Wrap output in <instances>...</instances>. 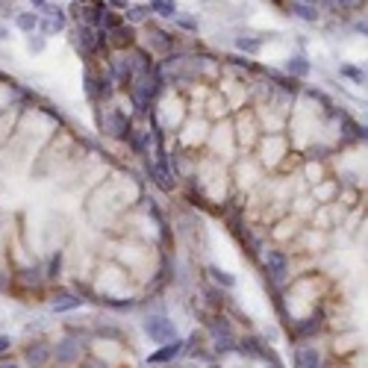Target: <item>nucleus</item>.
<instances>
[{
	"label": "nucleus",
	"mask_w": 368,
	"mask_h": 368,
	"mask_svg": "<svg viewBox=\"0 0 368 368\" xmlns=\"http://www.w3.org/2000/svg\"><path fill=\"white\" fill-rule=\"evenodd\" d=\"M292 368H324V354L315 345H300L292 354Z\"/></svg>",
	"instance_id": "nucleus-9"
},
{
	"label": "nucleus",
	"mask_w": 368,
	"mask_h": 368,
	"mask_svg": "<svg viewBox=\"0 0 368 368\" xmlns=\"http://www.w3.org/2000/svg\"><path fill=\"white\" fill-rule=\"evenodd\" d=\"M50 350H54L50 365H56V368H77L82 362V357L89 354L86 342H82L80 336H62L56 345H50Z\"/></svg>",
	"instance_id": "nucleus-1"
},
{
	"label": "nucleus",
	"mask_w": 368,
	"mask_h": 368,
	"mask_svg": "<svg viewBox=\"0 0 368 368\" xmlns=\"http://www.w3.org/2000/svg\"><path fill=\"white\" fill-rule=\"evenodd\" d=\"M145 12H147V9H133V12H130V18H133V21H142V18H145Z\"/></svg>",
	"instance_id": "nucleus-26"
},
{
	"label": "nucleus",
	"mask_w": 368,
	"mask_h": 368,
	"mask_svg": "<svg viewBox=\"0 0 368 368\" xmlns=\"http://www.w3.org/2000/svg\"><path fill=\"white\" fill-rule=\"evenodd\" d=\"M265 271H269V277L274 283L286 280L289 271H292V262L286 257V250H269V254H265Z\"/></svg>",
	"instance_id": "nucleus-8"
},
{
	"label": "nucleus",
	"mask_w": 368,
	"mask_h": 368,
	"mask_svg": "<svg viewBox=\"0 0 368 368\" xmlns=\"http://www.w3.org/2000/svg\"><path fill=\"white\" fill-rule=\"evenodd\" d=\"M0 368H24V365H21V360H12L9 357V360H0Z\"/></svg>",
	"instance_id": "nucleus-25"
},
{
	"label": "nucleus",
	"mask_w": 368,
	"mask_h": 368,
	"mask_svg": "<svg viewBox=\"0 0 368 368\" xmlns=\"http://www.w3.org/2000/svg\"><path fill=\"white\" fill-rule=\"evenodd\" d=\"M100 127H104V133H109L112 139H121V136L130 133L127 115L121 109H115V106H106L104 112H100Z\"/></svg>",
	"instance_id": "nucleus-7"
},
{
	"label": "nucleus",
	"mask_w": 368,
	"mask_h": 368,
	"mask_svg": "<svg viewBox=\"0 0 368 368\" xmlns=\"http://www.w3.org/2000/svg\"><path fill=\"white\" fill-rule=\"evenodd\" d=\"M236 44H239V50H247V54H257V50L262 47V42H259V39H245V36H242Z\"/></svg>",
	"instance_id": "nucleus-20"
},
{
	"label": "nucleus",
	"mask_w": 368,
	"mask_h": 368,
	"mask_svg": "<svg viewBox=\"0 0 368 368\" xmlns=\"http://www.w3.org/2000/svg\"><path fill=\"white\" fill-rule=\"evenodd\" d=\"M321 330V319H315V315H309V319H300L298 321V327H295V333L300 339H307V336H315V333Z\"/></svg>",
	"instance_id": "nucleus-12"
},
{
	"label": "nucleus",
	"mask_w": 368,
	"mask_h": 368,
	"mask_svg": "<svg viewBox=\"0 0 368 368\" xmlns=\"http://www.w3.org/2000/svg\"><path fill=\"white\" fill-rule=\"evenodd\" d=\"M109 39H112V47H118V50H127V47L133 44V30L121 24V27L109 30Z\"/></svg>",
	"instance_id": "nucleus-11"
},
{
	"label": "nucleus",
	"mask_w": 368,
	"mask_h": 368,
	"mask_svg": "<svg viewBox=\"0 0 368 368\" xmlns=\"http://www.w3.org/2000/svg\"><path fill=\"white\" fill-rule=\"evenodd\" d=\"M32 6H42V9H44V6H47V0H32Z\"/></svg>",
	"instance_id": "nucleus-27"
},
{
	"label": "nucleus",
	"mask_w": 368,
	"mask_h": 368,
	"mask_svg": "<svg viewBox=\"0 0 368 368\" xmlns=\"http://www.w3.org/2000/svg\"><path fill=\"white\" fill-rule=\"evenodd\" d=\"M12 350V336H0V357H6Z\"/></svg>",
	"instance_id": "nucleus-23"
},
{
	"label": "nucleus",
	"mask_w": 368,
	"mask_h": 368,
	"mask_svg": "<svg viewBox=\"0 0 368 368\" xmlns=\"http://www.w3.org/2000/svg\"><path fill=\"white\" fill-rule=\"evenodd\" d=\"M147 9L162 15V18H174V15H177V4H174V0H150Z\"/></svg>",
	"instance_id": "nucleus-13"
},
{
	"label": "nucleus",
	"mask_w": 368,
	"mask_h": 368,
	"mask_svg": "<svg viewBox=\"0 0 368 368\" xmlns=\"http://www.w3.org/2000/svg\"><path fill=\"white\" fill-rule=\"evenodd\" d=\"M324 4H330L333 9H350L354 6V0H324Z\"/></svg>",
	"instance_id": "nucleus-22"
},
{
	"label": "nucleus",
	"mask_w": 368,
	"mask_h": 368,
	"mask_svg": "<svg viewBox=\"0 0 368 368\" xmlns=\"http://www.w3.org/2000/svg\"><path fill=\"white\" fill-rule=\"evenodd\" d=\"M309 71V65H307V59L304 56H295L292 62H289V74H298V77H304Z\"/></svg>",
	"instance_id": "nucleus-19"
},
{
	"label": "nucleus",
	"mask_w": 368,
	"mask_h": 368,
	"mask_svg": "<svg viewBox=\"0 0 368 368\" xmlns=\"http://www.w3.org/2000/svg\"><path fill=\"white\" fill-rule=\"evenodd\" d=\"M74 44L82 56H94L100 44H104V36L97 32V27H89V24H80L77 32H74Z\"/></svg>",
	"instance_id": "nucleus-6"
},
{
	"label": "nucleus",
	"mask_w": 368,
	"mask_h": 368,
	"mask_svg": "<svg viewBox=\"0 0 368 368\" xmlns=\"http://www.w3.org/2000/svg\"><path fill=\"white\" fill-rule=\"evenodd\" d=\"M18 30H24V32H32L39 27V15H32V12H24V15H18Z\"/></svg>",
	"instance_id": "nucleus-16"
},
{
	"label": "nucleus",
	"mask_w": 368,
	"mask_h": 368,
	"mask_svg": "<svg viewBox=\"0 0 368 368\" xmlns=\"http://www.w3.org/2000/svg\"><path fill=\"white\" fill-rule=\"evenodd\" d=\"M209 342H212L215 354H221V357L239 348V336H236V330L230 327L227 319H215V321L209 324Z\"/></svg>",
	"instance_id": "nucleus-2"
},
{
	"label": "nucleus",
	"mask_w": 368,
	"mask_h": 368,
	"mask_svg": "<svg viewBox=\"0 0 368 368\" xmlns=\"http://www.w3.org/2000/svg\"><path fill=\"white\" fill-rule=\"evenodd\" d=\"M62 27H65V15H62L59 9H56V12L50 9V18L44 21V30H47V32H54V30H62Z\"/></svg>",
	"instance_id": "nucleus-17"
},
{
	"label": "nucleus",
	"mask_w": 368,
	"mask_h": 368,
	"mask_svg": "<svg viewBox=\"0 0 368 368\" xmlns=\"http://www.w3.org/2000/svg\"><path fill=\"white\" fill-rule=\"evenodd\" d=\"M183 350H186V342L183 339H171V342H165V345H159V350H154V354L147 357V365H168V362H174Z\"/></svg>",
	"instance_id": "nucleus-10"
},
{
	"label": "nucleus",
	"mask_w": 368,
	"mask_h": 368,
	"mask_svg": "<svg viewBox=\"0 0 368 368\" xmlns=\"http://www.w3.org/2000/svg\"><path fill=\"white\" fill-rule=\"evenodd\" d=\"M50 357H54V350H50V342H44V339H32L21 348L24 368H50Z\"/></svg>",
	"instance_id": "nucleus-5"
},
{
	"label": "nucleus",
	"mask_w": 368,
	"mask_h": 368,
	"mask_svg": "<svg viewBox=\"0 0 368 368\" xmlns=\"http://www.w3.org/2000/svg\"><path fill=\"white\" fill-rule=\"evenodd\" d=\"M77 368H109V362H106V360H100V357H94V354H86Z\"/></svg>",
	"instance_id": "nucleus-18"
},
{
	"label": "nucleus",
	"mask_w": 368,
	"mask_h": 368,
	"mask_svg": "<svg viewBox=\"0 0 368 368\" xmlns=\"http://www.w3.org/2000/svg\"><path fill=\"white\" fill-rule=\"evenodd\" d=\"M289 9H292V12H298L304 21H315V18H319V9L309 6V4H304V0H292Z\"/></svg>",
	"instance_id": "nucleus-14"
},
{
	"label": "nucleus",
	"mask_w": 368,
	"mask_h": 368,
	"mask_svg": "<svg viewBox=\"0 0 368 368\" xmlns=\"http://www.w3.org/2000/svg\"><path fill=\"white\" fill-rule=\"evenodd\" d=\"M27 47H30V54H42V50H44V36H30Z\"/></svg>",
	"instance_id": "nucleus-21"
},
{
	"label": "nucleus",
	"mask_w": 368,
	"mask_h": 368,
	"mask_svg": "<svg viewBox=\"0 0 368 368\" xmlns=\"http://www.w3.org/2000/svg\"><path fill=\"white\" fill-rule=\"evenodd\" d=\"M174 368H209V365L200 362V360H189V362H180V365H174Z\"/></svg>",
	"instance_id": "nucleus-24"
},
{
	"label": "nucleus",
	"mask_w": 368,
	"mask_h": 368,
	"mask_svg": "<svg viewBox=\"0 0 368 368\" xmlns=\"http://www.w3.org/2000/svg\"><path fill=\"white\" fill-rule=\"evenodd\" d=\"M142 330L154 345H165V342L177 339V327L168 315H147V319L142 321Z\"/></svg>",
	"instance_id": "nucleus-3"
},
{
	"label": "nucleus",
	"mask_w": 368,
	"mask_h": 368,
	"mask_svg": "<svg viewBox=\"0 0 368 368\" xmlns=\"http://www.w3.org/2000/svg\"><path fill=\"white\" fill-rule=\"evenodd\" d=\"M209 274H212V280L219 283V286H224V289H233L236 286V280H233L227 271H221V269H215V265H209Z\"/></svg>",
	"instance_id": "nucleus-15"
},
{
	"label": "nucleus",
	"mask_w": 368,
	"mask_h": 368,
	"mask_svg": "<svg viewBox=\"0 0 368 368\" xmlns=\"http://www.w3.org/2000/svg\"><path fill=\"white\" fill-rule=\"evenodd\" d=\"M157 92H159V77H150V71H139L130 80V94L136 100V106H142V109L150 106V100L157 97Z\"/></svg>",
	"instance_id": "nucleus-4"
}]
</instances>
